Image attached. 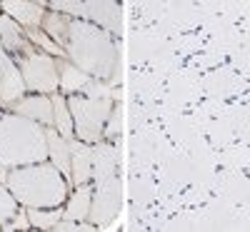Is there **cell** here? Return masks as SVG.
<instances>
[{
  "mask_svg": "<svg viewBox=\"0 0 250 232\" xmlns=\"http://www.w3.org/2000/svg\"><path fill=\"white\" fill-rule=\"evenodd\" d=\"M55 62H58V75H60V90L58 93H62L65 97L83 93L88 88V82L93 80L85 70H80L75 62H70L68 58H58Z\"/></svg>",
  "mask_w": 250,
  "mask_h": 232,
  "instance_id": "9a60e30c",
  "label": "cell"
},
{
  "mask_svg": "<svg viewBox=\"0 0 250 232\" xmlns=\"http://www.w3.org/2000/svg\"><path fill=\"white\" fill-rule=\"evenodd\" d=\"M25 35H28V40H30V43H33L38 50H43V53L53 55L55 60H58V58H68V53L62 50L58 43H53V40H50L43 30H40V28H35V30H25Z\"/></svg>",
  "mask_w": 250,
  "mask_h": 232,
  "instance_id": "ffe728a7",
  "label": "cell"
},
{
  "mask_svg": "<svg viewBox=\"0 0 250 232\" xmlns=\"http://www.w3.org/2000/svg\"><path fill=\"white\" fill-rule=\"evenodd\" d=\"M8 113H15V115H23V117H30L40 125H50L55 122V110H53V97L50 95H40V93H30L25 95L23 100H18Z\"/></svg>",
  "mask_w": 250,
  "mask_h": 232,
  "instance_id": "8fae6325",
  "label": "cell"
},
{
  "mask_svg": "<svg viewBox=\"0 0 250 232\" xmlns=\"http://www.w3.org/2000/svg\"><path fill=\"white\" fill-rule=\"evenodd\" d=\"M25 82L20 75L18 62L5 53L3 43H0V108L10 110L18 100L25 97Z\"/></svg>",
  "mask_w": 250,
  "mask_h": 232,
  "instance_id": "ba28073f",
  "label": "cell"
},
{
  "mask_svg": "<svg viewBox=\"0 0 250 232\" xmlns=\"http://www.w3.org/2000/svg\"><path fill=\"white\" fill-rule=\"evenodd\" d=\"M5 185L23 207H62L73 190L70 180L50 160L10 167Z\"/></svg>",
  "mask_w": 250,
  "mask_h": 232,
  "instance_id": "7a4b0ae2",
  "label": "cell"
},
{
  "mask_svg": "<svg viewBox=\"0 0 250 232\" xmlns=\"http://www.w3.org/2000/svg\"><path fill=\"white\" fill-rule=\"evenodd\" d=\"M48 160L45 125L15 113H0V165L23 167Z\"/></svg>",
  "mask_w": 250,
  "mask_h": 232,
  "instance_id": "3957f363",
  "label": "cell"
},
{
  "mask_svg": "<svg viewBox=\"0 0 250 232\" xmlns=\"http://www.w3.org/2000/svg\"><path fill=\"white\" fill-rule=\"evenodd\" d=\"M93 182V145L83 140H70V185Z\"/></svg>",
  "mask_w": 250,
  "mask_h": 232,
  "instance_id": "7c38bea8",
  "label": "cell"
},
{
  "mask_svg": "<svg viewBox=\"0 0 250 232\" xmlns=\"http://www.w3.org/2000/svg\"><path fill=\"white\" fill-rule=\"evenodd\" d=\"M0 10H3V15L13 18L18 25H23L25 30H35L43 23L48 3L45 0H3Z\"/></svg>",
  "mask_w": 250,
  "mask_h": 232,
  "instance_id": "9c48e42d",
  "label": "cell"
},
{
  "mask_svg": "<svg viewBox=\"0 0 250 232\" xmlns=\"http://www.w3.org/2000/svg\"><path fill=\"white\" fill-rule=\"evenodd\" d=\"M0 43H3L5 53H8L15 62L35 50V45L30 43L28 35H25V28L18 25L13 18H8V15H3V13H0Z\"/></svg>",
  "mask_w": 250,
  "mask_h": 232,
  "instance_id": "30bf717a",
  "label": "cell"
},
{
  "mask_svg": "<svg viewBox=\"0 0 250 232\" xmlns=\"http://www.w3.org/2000/svg\"><path fill=\"white\" fill-rule=\"evenodd\" d=\"M20 75H23L25 90L28 93H40V95H53L60 90V75H58V62L53 55L43 50H33L30 55L18 60Z\"/></svg>",
  "mask_w": 250,
  "mask_h": 232,
  "instance_id": "8992f818",
  "label": "cell"
},
{
  "mask_svg": "<svg viewBox=\"0 0 250 232\" xmlns=\"http://www.w3.org/2000/svg\"><path fill=\"white\" fill-rule=\"evenodd\" d=\"M68 60L75 62L95 80H105L113 88L120 82V43L108 30H103L88 20H73L70 38L65 45Z\"/></svg>",
  "mask_w": 250,
  "mask_h": 232,
  "instance_id": "6da1fadb",
  "label": "cell"
},
{
  "mask_svg": "<svg viewBox=\"0 0 250 232\" xmlns=\"http://www.w3.org/2000/svg\"><path fill=\"white\" fill-rule=\"evenodd\" d=\"M90 207H93V182H83V185L70 190V195L65 200V207H62V220L88 222Z\"/></svg>",
  "mask_w": 250,
  "mask_h": 232,
  "instance_id": "4fadbf2b",
  "label": "cell"
},
{
  "mask_svg": "<svg viewBox=\"0 0 250 232\" xmlns=\"http://www.w3.org/2000/svg\"><path fill=\"white\" fill-rule=\"evenodd\" d=\"M0 180H3V182L8 180V167H3V165H0Z\"/></svg>",
  "mask_w": 250,
  "mask_h": 232,
  "instance_id": "cb8c5ba5",
  "label": "cell"
},
{
  "mask_svg": "<svg viewBox=\"0 0 250 232\" xmlns=\"http://www.w3.org/2000/svg\"><path fill=\"white\" fill-rule=\"evenodd\" d=\"M118 175V150L108 140L93 145V182H103Z\"/></svg>",
  "mask_w": 250,
  "mask_h": 232,
  "instance_id": "5bb4252c",
  "label": "cell"
},
{
  "mask_svg": "<svg viewBox=\"0 0 250 232\" xmlns=\"http://www.w3.org/2000/svg\"><path fill=\"white\" fill-rule=\"evenodd\" d=\"M70 23H73V18H68V15H62V13L48 8L45 15H43V23H40V30H43L53 40V43H58L62 50H65L68 38H70Z\"/></svg>",
  "mask_w": 250,
  "mask_h": 232,
  "instance_id": "e0dca14e",
  "label": "cell"
},
{
  "mask_svg": "<svg viewBox=\"0 0 250 232\" xmlns=\"http://www.w3.org/2000/svg\"><path fill=\"white\" fill-rule=\"evenodd\" d=\"M45 137H48V157H50V162L70 180V140L62 137L53 125L45 128Z\"/></svg>",
  "mask_w": 250,
  "mask_h": 232,
  "instance_id": "2e32d148",
  "label": "cell"
},
{
  "mask_svg": "<svg viewBox=\"0 0 250 232\" xmlns=\"http://www.w3.org/2000/svg\"><path fill=\"white\" fill-rule=\"evenodd\" d=\"M113 97H85V95H68V108L73 115V125H75V137L95 145L103 140L105 133L108 117L113 113Z\"/></svg>",
  "mask_w": 250,
  "mask_h": 232,
  "instance_id": "277c9868",
  "label": "cell"
},
{
  "mask_svg": "<svg viewBox=\"0 0 250 232\" xmlns=\"http://www.w3.org/2000/svg\"><path fill=\"white\" fill-rule=\"evenodd\" d=\"M28 227H33V225H30V220H28V213H25V207L20 205L18 215H15V217H13L10 222H5V225L0 227V230H3V232H13V230H28Z\"/></svg>",
  "mask_w": 250,
  "mask_h": 232,
  "instance_id": "603a6c76",
  "label": "cell"
},
{
  "mask_svg": "<svg viewBox=\"0 0 250 232\" xmlns=\"http://www.w3.org/2000/svg\"><path fill=\"white\" fill-rule=\"evenodd\" d=\"M120 125H123V120H120V102H115L113 105V113H110V117H108V125H105V133H103V140H118L120 137Z\"/></svg>",
  "mask_w": 250,
  "mask_h": 232,
  "instance_id": "7402d4cb",
  "label": "cell"
},
{
  "mask_svg": "<svg viewBox=\"0 0 250 232\" xmlns=\"http://www.w3.org/2000/svg\"><path fill=\"white\" fill-rule=\"evenodd\" d=\"M50 10H58L73 20H88V23L108 30L118 38L120 33V5L105 3V0H53L48 3Z\"/></svg>",
  "mask_w": 250,
  "mask_h": 232,
  "instance_id": "5b68a950",
  "label": "cell"
},
{
  "mask_svg": "<svg viewBox=\"0 0 250 232\" xmlns=\"http://www.w3.org/2000/svg\"><path fill=\"white\" fill-rule=\"evenodd\" d=\"M20 210V202L13 197V193L8 190V185L0 180V227H3L5 222H10Z\"/></svg>",
  "mask_w": 250,
  "mask_h": 232,
  "instance_id": "44dd1931",
  "label": "cell"
},
{
  "mask_svg": "<svg viewBox=\"0 0 250 232\" xmlns=\"http://www.w3.org/2000/svg\"><path fill=\"white\" fill-rule=\"evenodd\" d=\"M28 220L38 230H53L62 220V207H25Z\"/></svg>",
  "mask_w": 250,
  "mask_h": 232,
  "instance_id": "d6986e66",
  "label": "cell"
},
{
  "mask_svg": "<svg viewBox=\"0 0 250 232\" xmlns=\"http://www.w3.org/2000/svg\"><path fill=\"white\" fill-rule=\"evenodd\" d=\"M53 110H55V122L53 128L65 137V140H75V125H73V115L68 108V97L62 93H53Z\"/></svg>",
  "mask_w": 250,
  "mask_h": 232,
  "instance_id": "ac0fdd59",
  "label": "cell"
},
{
  "mask_svg": "<svg viewBox=\"0 0 250 232\" xmlns=\"http://www.w3.org/2000/svg\"><path fill=\"white\" fill-rule=\"evenodd\" d=\"M123 205V182L118 175L103 180V182H93V207L88 222H93L95 227H105L110 225Z\"/></svg>",
  "mask_w": 250,
  "mask_h": 232,
  "instance_id": "52a82bcc",
  "label": "cell"
}]
</instances>
